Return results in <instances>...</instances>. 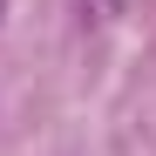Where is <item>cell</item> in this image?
Listing matches in <instances>:
<instances>
[{
    "instance_id": "obj_1",
    "label": "cell",
    "mask_w": 156,
    "mask_h": 156,
    "mask_svg": "<svg viewBox=\"0 0 156 156\" xmlns=\"http://www.w3.org/2000/svg\"><path fill=\"white\" fill-rule=\"evenodd\" d=\"M88 14H95V20H109V14H115V0H88Z\"/></svg>"
}]
</instances>
